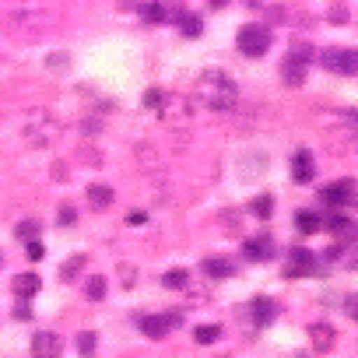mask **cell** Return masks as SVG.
Here are the masks:
<instances>
[{
  "label": "cell",
  "mask_w": 358,
  "mask_h": 358,
  "mask_svg": "<svg viewBox=\"0 0 358 358\" xmlns=\"http://www.w3.org/2000/svg\"><path fill=\"white\" fill-rule=\"evenodd\" d=\"M194 95L204 109L211 113H229L239 99V85L225 74V71H204L197 81H194Z\"/></svg>",
  "instance_id": "cell-1"
},
{
  "label": "cell",
  "mask_w": 358,
  "mask_h": 358,
  "mask_svg": "<svg viewBox=\"0 0 358 358\" xmlns=\"http://www.w3.org/2000/svg\"><path fill=\"white\" fill-rule=\"evenodd\" d=\"M22 134H25V141H29L32 148H50V144L60 141L64 123H60L50 109H29L25 120H22Z\"/></svg>",
  "instance_id": "cell-2"
},
{
  "label": "cell",
  "mask_w": 358,
  "mask_h": 358,
  "mask_svg": "<svg viewBox=\"0 0 358 358\" xmlns=\"http://www.w3.org/2000/svg\"><path fill=\"white\" fill-rule=\"evenodd\" d=\"M155 113H158V120L165 127H176V130H183V127L194 123V102L183 92H162V102L155 106Z\"/></svg>",
  "instance_id": "cell-3"
},
{
  "label": "cell",
  "mask_w": 358,
  "mask_h": 358,
  "mask_svg": "<svg viewBox=\"0 0 358 358\" xmlns=\"http://www.w3.org/2000/svg\"><path fill=\"white\" fill-rule=\"evenodd\" d=\"M320 64H323L327 71H334V74L351 78V74L358 71V53H355V50H348V46H330V50H323V53H320Z\"/></svg>",
  "instance_id": "cell-4"
},
{
  "label": "cell",
  "mask_w": 358,
  "mask_h": 358,
  "mask_svg": "<svg viewBox=\"0 0 358 358\" xmlns=\"http://www.w3.org/2000/svg\"><path fill=\"white\" fill-rule=\"evenodd\" d=\"M236 46H239L246 57H264V53L271 50V32H267L264 25H246V29H239Z\"/></svg>",
  "instance_id": "cell-5"
},
{
  "label": "cell",
  "mask_w": 358,
  "mask_h": 358,
  "mask_svg": "<svg viewBox=\"0 0 358 358\" xmlns=\"http://www.w3.org/2000/svg\"><path fill=\"white\" fill-rule=\"evenodd\" d=\"M306 74H309V57L288 53L285 64H281V78H285V85H288V88H299V85L306 81Z\"/></svg>",
  "instance_id": "cell-6"
},
{
  "label": "cell",
  "mask_w": 358,
  "mask_h": 358,
  "mask_svg": "<svg viewBox=\"0 0 358 358\" xmlns=\"http://www.w3.org/2000/svg\"><path fill=\"white\" fill-rule=\"evenodd\" d=\"M64 355V337L46 330V334H36L32 337V358H60Z\"/></svg>",
  "instance_id": "cell-7"
},
{
  "label": "cell",
  "mask_w": 358,
  "mask_h": 358,
  "mask_svg": "<svg viewBox=\"0 0 358 358\" xmlns=\"http://www.w3.org/2000/svg\"><path fill=\"white\" fill-rule=\"evenodd\" d=\"M246 260H253V264H264V260H271L274 257V239L267 236V232H260V236H253V239H246Z\"/></svg>",
  "instance_id": "cell-8"
},
{
  "label": "cell",
  "mask_w": 358,
  "mask_h": 358,
  "mask_svg": "<svg viewBox=\"0 0 358 358\" xmlns=\"http://www.w3.org/2000/svg\"><path fill=\"white\" fill-rule=\"evenodd\" d=\"M309 344L327 355V351L337 348V330H334L330 323H313V327H309Z\"/></svg>",
  "instance_id": "cell-9"
},
{
  "label": "cell",
  "mask_w": 358,
  "mask_h": 358,
  "mask_svg": "<svg viewBox=\"0 0 358 358\" xmlns=\"http://www.w3.org/2000/svg\"><path fill=\"white\" fill-rule=\"evenodd\" d=\"M351 194H355V183H351V179H337V183L323 187L320 197H323L330 208H341V204H351Z\"/></svg>",
  "instance_id": "cell-10"
},
{
  "label": "cell",
  "mask_w": 358,
  "mask_h": 358,
  "mask_svg": "<svg viewBox=\"0 0 358 358\" xmlns=\"http://www.w3.org/2000/svg\"><path fill=\"white\" fill-rule=\"evenodd\" d=\"M313 176H316L313 151H295V158H292V179H295V183H313Z\"/></svg>",
  "instance_id": "cell-11"
},
{
  "label": "cell",
  "mask_w": 358,
  "mask_h": 358,
  "mask_svg": "<svg viewBox=\"0 0 358 358\" xmlns=\"http://www.w3.org/2000/svg\"><path fill=\"white\" fill-rule=\"evenodd\" d=\"M85 197H88V208H92V211H106V208H113V201H116L113 187H106V183H92Z\"/></svg>",
  "instance_id": "cell-12"
},
{
  "label": "cell",
  "mask_w": 358,
  "mask_h": 358,
  "mask_svg": "<svg viewBox=\"0 0 358 358\" xmlns=\"http://www.w3.org/2000/svg\"><path fill=\"white\" fill-rule=\"evenodd\" d=\"M172 327H176V316H141V330L155 341H162Z\"/></svg>",
  "instance_id": "cell-13"
},
{
  "label": "cell",
  "mask_w": 358,
  "mask_h": 358,
  "mask_svg": "<svg viewBox=\"0 0 358 358\" xmlns=\"http://www.w3.org/2000/svg\"><path fill=\"white\" fill-rule=\"evenodd\" d=\"M250 316H253L257 327H267V323H274V316H278V302H274V299H257L253 309H250Z\"/></svg>",
  "instance_id": "cell-14"
},
{
  "label": "cell",
  "mask_w": 358,
  "mask_h": 358,
  "mask_svg": "<svg viewBox=\"0 0 358 358\" xmlns=\"http://www.w3.org/2000/svg\"><path fill=\"white\" fill-rule=\"evenodd\" d=\"M204 274L215 278V281H218V278H232V274H236V264L225 260V257H208V260H204Z\"/></svg>",
  "instance_id": "cell-15"
},
{
  "label": "cell",
  "mask_w": 358,
  "mask_h": 358,
  "mask_svg": "<svg viewBox=\"0 0 358 358\" xmlns=\"http://www.w3.org/2000/svg\"><path fill=\"white\" fill-rule=\"evenodd\" d=\"M288 274H299V271H313V253L306 250V246H295L292 253H288Z\"/></svg>",
  "instance_id": "cell-16"
},
{
  "label": "cell",
  "mask_w": 358,
  "mask_h": 358,
  "mask_svg": "<svg viewBox=\"0 0 358 358\" xmlns=\"http://www.w3.org/2000/svg\"><path fill=\"white\" fill-rule=\"evenodd\" d=\"M11 288H15V295L25 302V299H32V295L39 292V278H36V274H18Z\"/></svg>",
  "instance_id": "cell-17"
},
{
  "label": "cell",
  "mask_w": 358,
  "mask_h": 358,
  "mask_svg": "<svg viewBox=\"0 0 358 358\" xmlns=\"http://www.w3.org/2000/svg\"><path fill=\"white\" fill-rule=\"evenodd\" d=\"M162 285H165L169 292H183V288L190 285V271H183V267L165 271V274H162Z\"/></svg>",
  "instance_id": "cell-18"
},
{
  "label": "cell",
  "mask_w": 358,
  "mask_h": 358,
  "mask_svg": "<svg viewBox=\"0 0 358 358\" xmlns=\"http://www.w3.org/2000/svg\"><path fill=\"white\" fill-rule=\"evenodd\" d=\"M320 225H323V222H320V215H316V211H299V215H295V229H299L302 236L320 232Z\"/></svg>",
  "instance_id": "cell-19"
},
{
  "label": "cell",
  "mask_w": 358,
  "mask_h": 358,
  "mask_svg": "<svg viewBox=\"0 0 358 358\" xmlns=\"http://www.w3.org/2000/svg\"><path fill=\"white\" fill-rule=\"evenodd\" d=\"M85 267H88V257H85V253H78V257H71V260L60 267V278H64V281H74Z\"/></svg>",
  "instance_id": "cell-20"
},
{
  "label": "cell",
  "mask_w": 358,
  "mask_h": 358,
  "mask_svg": "<svg viewBox=\"0 0 358 358\" xmlns=\"http://www.w3.org/2000/svg\"><path fill=\"white\" fill-rule=\"evenodd\" d=\"M250 211H253V218L267 222V218L274 215V197H257V201L250 204Z\"/></svg>",
  "instance_id": "cell-21"
},
{
  "label": "cell",
  "mask_w": 358,
  "mask_h": 358,
  "mask_svg": "<svg viewBox=\"0 0 358 358\" xmlns=\"http://www.w3.org/2000/svg\"><path fill=\"white\" fill-rule=\"evenodd\" d=\"M106 288H109V285H106V278H99V274L85 281V295H88L92 302H99V299H106Z\"/></svg>",
  "instance_id": "cell-22"
},
{
  "label": "cell",
  "mask_w": 358,
  "mask_h": 358,
  "mask_svg": "<svg viewBox=\"0 0 358 358\" xmlns=\"http://www.w3.org/2000/svg\"><path fill=\"white\" fill-rule=\"evenodd\" d=\"M194 337H197V344H215V341L222 337V327H218V323H204V327L194 330Z\"/></svg>",
  "instance_id": "cell-23"
},
{
  "label": "cell",
  "mask_w": 358,
  "mask_h": 358,
  "mask_svg": "<svg viewBox=\"0 0 358 358\" xmlns=\"http://www.w3.org/2000/svg\"><path fill=\"white\" fill-rule=\"evenodd\" d=\"M78 351H81L85 358H92V355H95V334H92V330L78 334Z\"/></svg>",
  "instance_id": "cell-24"
},
{
  "label": "cell",
  "mask_w": 358,
  "mask_h": 358,
  "mask_svg": "<svg viewBox=\"0 0 358 358\" xmlns=\"http://www.w3.org/2000/svg\"><path fill=\"white\" fill-rule=\"evenodd\" d=\"M201 32H204V29H201V18H197V15H187V18H183V36H194V39H197Z\"/></svg>",
  "instance_id": "cell-25"
},
{
  "label": "cell",
  "mask_w": 358,
  "mask_h": 358,
  "mask_svg": "<svg viewBox=\"0 0 358 358\" xmlns=\"http://www.w3.org/2000/svg\"><path fill=\"white\" fill-rule=\"evenodd\" d=\"M141 18H148V22H162V18H169V11L165 8H141Z\"/></svg>",
  "instance_id": "cell-26"
},
{
  "label": "cell",
  "mask_w": 358,
  "mask_h": 358,
  "mask_svg": "<svg viewBox=\"0 0 358 358\" xmlns=\"http://www.w3.org/2000/svg\"><path fill=\"white\" fill-rule=\"evenodd\" d=\"M36 236H39V225H36V222H22V225H18V239H29V243H32Z\"/></svg>",
  "instance_id": "cell-27"
},
{
  "label": "cell",
  "mask_w": 358,
  "mask_h": 358,
  "mask_svg": "<svg viewBox=\"0 0 358 358\" xmlns=\"http://www.w3.org/2000/svg\"><path fill=\"white\" fill-rule=\"evenodd\" d=\"M25 257H29V260H43V243H39V239H32V243H29V253H25Z\"/></svg>",
  "instance_id": "cell-28"
},
{
  "label": "cell",
  "mask_w": 358,
  "mask_h": 358,
  "mask_svg": "<svg viewBox=\"0 0 358 358\" xmlns=\"http://www.w3.org/2000/svg\"><path fill=\"white\" fill-rule=\"evenodd\" d=\"M29 316H32L29 302H18V306H15V320H29Z\"/></svg>",
  "instance_id": "cell-29"
},
{
  "label": "cell",
  "mask_w": 358,
  "mask_h": 358,
  "mask_svg": "<svg viewBox=\"0 0 358 358\" xmlns=\"http://www.w3.org/2000/svg\"><path fill=\"white\" fill-rule=\"evenodd\" d=\"M60 222L64 225H74V208H60Z\"/></svg>",
  "instance_id": "cell-30"
},
{
  "label": "cell",
  "mask_w": 358,
  "mask_h": 358,
  "mask_svg": "<svg viewBox=\"0 0 358 358\" xmlns=\"http://www.w3.org/2000/svg\"><path fill=\"white\" fill-rule=\"evenodd\" d=\"M141 222H144V211H130L127 215V225H141Z\"/></svg>",
  "instance_id": "cell-31"
}]
</instances>
